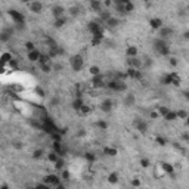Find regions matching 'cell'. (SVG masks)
<instances>
[{
    "label": "cell",
    "instance_id": "cell-51",
    "mask_svg": "<svg viewBox=\"0 0 189 189\" xmlns=\"http://www.w3.org/2000/svg\"><path fill=\"white\" fill-rule=\"evenodd\" d=\"M132 185H133V186H140L142 183H140L139 179H133V180H132Z\"/></svg>",
    "mask_w": 189,
    "mask_h": 189
},
{
    "label": "cell",
    "instance_id": "cell-55",
    "mask_svg": "<svg viewBox=\"0 0 189 189\" xmlns=\"http://www.w3.org/2000/svg\"><path fill=\"white\" fill-rule=\"evenodd\" d=\"M77 134H78V138H81V136H84V134H86V132H84V129H80V132L77 133Z\"/></svg>",
    "mask_w": 189,
    "mask_h": 189
},
{
    "label": "cell",
    "instance_id": "cell-37",
    "mask_svg": "<svg viewBox=\"0 0 189 189\" xmlns=\"http://www.w3.org/2000/svg\"><path fill=\"white\" fill-rule=\"evenodd\" d=\"M124 10H126V13H130L134 10V5H133V2H129V3H126L124 5Z\"/></svg>",
    "mask_w": 189,
    "mask_h": 189
},
{
    "label": "cell",
    "instance_id": "cell-59",
    "mask_svg": "<svg viewBox=\"0 0 189 189\" xmlns=\"http://www.w3.org/2000/svg\"><path fill=\"white\" fill-rule=\"evenodd\" d=\"M130 2H134V0H130Z\"/></svg>",
    "mask_w": 189,
    "mask_h": 189
},
{
    "label": "cell",
    "instance_id": "cell-24",
    "mask_svg": "<svg viewBox=\"0 0 189 189\" xmlns=\"http://www.w3.org/2000/svg\"><path fill=\"white\" fill-rule=\"evenodd\" d=\"M65 24H66V18L65 17H61V18H56V19H55L53 27H55V28H62Z\"/></svg>",
    "mask_w": 189,
    "mask_h": 189
},
{
    "label": "cell",
    "instance_id": "cell-43",
    "mask_svg": "<svg viewBox=\"0 0 189 189\" xmlns=\"http://www.w3.org/2000/svg\"><path fill=\"white\" fill-rule=\"evenodd\" d=\"M176 115H177V118H186V117H188V112L183 111V109H179V111H176Z\"/></svg>",
    "mask_w": 189,
    "mask_h": 189
},
{
    "label": "cell",
    "instance_id": "cell-1",
    "mask_svg": "<svg viewBox=\"0 0 189 189\" xmlns=\"http://www.w3.org/2000/svg\"><path fill=\"white\" fill-rule=\"evenodd\" d=\"M154 49L157 50V53L158 55H161V56H168L170 55V47H168V44L165 43L164 39H155L154 40Z\"/></svg>",
    "mask_w": 189,
    "mask_h": 189
},
{
    "label": "cell",
    "instance_id": "cell-48",
    "mask_svg": "<svg viewBox=\"0 0 189 189\" xmlns=\"http://www.w3.org/2000/svg\"><path fill=\"white\" fill-rule=\"evenodd\" d=\"M149 164H151V163H149V160H146V158H142V160H140V165H142V167L146 168V167H149Z\"/></svg>",
    "mask_w": 189,
    "mask_h": 189
},
{
    "label": "cell",
    "instance_id": "cell-31",
    "mask_svg": "<svg viewBox=\"0 0 189 189\" xmlns=\"http://www.w3.org/2000/svg\"><path fill=\"white\" fill-rule=\"evenodd\" d=\"M59 104H61V99H59V96H52L49 100V105L52 108H56L59 107Z\"/></svg>",
    "mask_w": 189,
    "mask_h": 189
},
{
    "label": "cell",
    "instance_id": "cell-56",
    "mask_svg": "<svg viewBox=\"0 0 189 189\" xmlns=\"http://www.w3.org/2000/svg\"><path fill=\"white\" fill-rule=\"evenodd\" d=\"M182 139H183V142H188V139H189L188 133H185V134H183V136H182Z\"/></svg>",
    "mask_w": 189,
    "mask_h": 189
},
{
    "label": "cell",
    "instance_id": "cell-41",
    "mask_svg": "<svg viewBox=\"0 0 189 189\" xmlns=\"http://www.w3.org/2000/svg\"><path fill=\"white\" fill-rule=\"evenodd\" d=\"M12 146L19 151V149L24 148V143H22V142H19V140H13V142H12Z\"/></svg>",
    "mask_w": 189,
    "mask_h": 189
},
{
    "label": "cell",
    "instance_id": "cell-5",
    "mask_svg": "<svg viewBox=\"0 0 189 189\" xmlns=\"http://www.w3.org/2000/svg\"><path fill=\"white\" fill-rule=\"evenodd\" d=\"M8 15L12 18L13 24H24V22H25L24 13H21V12H19V10H17V9H10V10L8 12Z\"/></svg>",
    "mask_w": 189,
    "mask_h": 189
},
{
    "label": "cell",
    "instance_id": "cell-18",
    "mask_svg": "<svg viewBox=\"0 0 189 189\" xmlns=\"http://www.w3.org/2000/svg\"><path fill=\"white\" fill-rule=\"evenodd\" d=\"M40 53L41 52L39 49H33L27 53V58H28V61H31V62H37L39 58H40Z\"/></svg>",
    "mask_w": 189,
    "mask_h": 189
},
{
    "label": "cell",
    "instance_id": "cell-47",
    "mask_svg": "<svg viewBox=\"0 0 189 189\" xmlns=\"http://www.w3.org/2000/svg\"><path fill=\"white\" fill-rule=\"evenodd\" d=\"M167 112H168V108H164V107H160V108H158V114H160V115H163V117H164Z\"/></svg>",
    "mask_w": 189,
    "mask_h": 189
},
{
    "label": "cell",
    "instance_id": "cell-15",
    "mask_svg": "<svg viewBox=\"0 0 189 189\" xmlns=\"http://www.w3.org/2000/svg\"><path fill=\"white\" fill-rule=\"evenodd\" d=\"M90 2V8L93 12L99 13L100 10H104V5H102V0H89Z\"/></svg>",
    "mask_w": 189,
    "mask_h": 189
},
{
    "label": "cell",
    "instance_id": "cell-32",
    "mask_svg": "<svg viewBox=\"0 0 189 189\" xmlns=\"http://www.w3.org/2000/svg\"><path fill=\"white\" fill-rule=\"evenodd\" d=\"M53 164H55V168H56V170H62V168H64V165H65V161H64V158H61V157H59V158H58Z\"/></svg>",
    "mask_w": 189,
    "mask_h": 189
},
{
    "label": "cell",
    "instance_id": "cell-12",
    "mask_svg": "<svg viewBox=\"0 0 189 189\" xmlns=\"http://www.w3.org/2000/svg\"><path fill=\"white\" fill-rule=\"evenodd\" d=\"M104 24L107 25V28H111V30H114V28H117V27L120 25V18L111 17V18H108V19L105 21V22H104Z\"/></svg>",
    "mask_w": 189,
    "mask_h": 189
},
{
    "label": "cell",
    "instance_id": "cell-57",
    "mask_svg": "<svg viewBox=\"0 0 189 189\" xmlns=\"http://www.w3.org/2000/svg\"><path fill=\"white\" fill-rule=\"evenodd\" d=\"M19 2H22V3H30L31 0H19Z\"/></svg>",
    "mask_w": 189,
    "mask_h": 189
},
{
    "label": "cell",
    "instance_id": "cell-44",
    "mask_svg": "<svg viewBox=\"0 0 189 189\" xmlns=\"http://www.w3.org/2000/svg\"><path fill=\"white\" fill-rule=\"evenodd\" d=\"M61 179H64V180H70V172L62 168V173H61Z\"/></svg>",
    "mask_w": 189,
    "mask_h": 189
},
{
    "label": "cell",
    "instance_id": "cell-50",
    "mask_svg": "<svg viewBox=\"0 0 189 189\" xmlns=\"http://www.w3.org/2000/svg\"><path fill=\"white\" fill-rule=\"evenodd\" d=\"M102 5H104V8H109L112 5V2L111 0H105V2H102Z\"/></svg>",
    "mask_w": 189,
    "mask_h": 189
},
{
    "label": "cell",
    "instance_id": "cell-14",
    "mask_svg": "<svg viewBox=\"0 0 189 189\" xmlns=\"http://www.w3.org/2000/svg\"><path fill=\"white\" fill-rule=\"evenodd\" d=\"M127 65H129V68H138L139 70L140 66H142V61L138 59V56L127 58Z\"/></svg>",
    "mask_w": 189,
    "mask_h": 189
},
{
    "label": "cell",
    "instance_id": "cell-11",
    "mask_svg": "<svg viewBox=\"0 0 189 189\" xmlns=\"http://www.w3.org/2000/svg\"><path fill=\"white\" fill-rule=\"evenodd\" d=\"M99 107H100V111H102V112H111L112 108H114V104H112L111 99H105V100H102V104H100Z\"/></svg>",
    "mask_w": 189,
    "mask_h": 189
},
{
    "label": "cell",
    "instance_id": "cell-35",
    "mask_svg": "<svg viewBox=\"0 0 189 189\" xmlns=\"http://www.w3.org/2000/svg\"><path fill=\"white\" fill-rule=\"evenodd\" d=\"M163 170H164L167 174H173V172H174V167H173L172 164H168V163H164V164H163Z\"/></svg>",
    "mask_w": 189,
    "mask_h": 189
},
{
    "label": "cell",
    "instance_id": "cell-6",
    "mask_svg": "<svg viewBox=\"0 0 189 189\" xmlns=\"http://www.w3.org/2000/svg\"><path fill=\"white\" fill-rule=\"evenodd\" d=\"M105 77L102 74H98V75H92V86L95 87V89H102V87H105Z\"/></svg>",
    "mask_w": 189,
    "mask_h": 189
},
{
    "label": "cell",
    "instance_id": "cell-42",
    "mask_svg": "<svg viewBox=\"0 0 189 189\" xmlns=\"http://www.w3.org/2000/svg\"><path fill=\"white\" fill-rule=\"evenodd\" d=\"M90 74H92V75H98V74H100V68H99V66H96V65L90 66Z\"/></svg>",
    "mask_w": 189,
    "mask_h": 189
},
{
    "label": "cell",
    "instance_id": "cell-8",
    "mask_svg": "<svg viewBox=\"0 0 189 189\" xmlns=\"http://www.w3.org/2000/svg\"><path fill=\"white\" fill-rule=\"evenodd\" d=\"M28 5H30V10H31L33 13H41V10H43V3H41L40 0H31Z\"/></svg>",
    "mask_w": 189,
    "mask_h": 189
},
{
    "label": "cell",
    "instance_id": "cell-13",
    "mask_svg": "<svg viewBox=\"0 0 189 189\" xmlns=\"http://www.w3.org/2000/svg\"><path fill=\"white\" fill-rule=\"evenodd\" d=\"M89 31L93 34H104V30H102V27L99 22H89Z\"/></svg>",
    "mask_w": 189,
    "mask_h": 189
},
{
    "label": "cell",
    "instance_id": "cell-38",
    "mask_svg": "<svg viewBox=\"0 0 189 189\" xmlns=\"http://www.w3.org/2000/svg\"><path fill=\"white\" fill-rule=\"evenodd\" d=\"M43 154H44V151H43V149H36V151H34L33 152V158L34 160H39V158H41V157H43Z\"/></svg>",
    "mask_w": 189,
    "mask_h": 189
},
{
    "label": "cell",
    "instance_id": "cell-52",
    "mask_svg": "<svg viewBox=\"0 0 189 189\" xmlns=\"http://www.w3.org/2000/svg\"><path fill=\"white\" fill-rule=\"evenodd\" d=\"M170 64H172L173 66L177 65V61H176V58H170Z\"/></svg>",
    "mask_w": 189,
    "mask_h": 189
},
{
    "label": "cell",
    "instance_id": "cell-7",
    "mask_svg": "<svg viewBox=\"0 0 189 189\" xmlns=\"http://www.w3.org/2000/svg\"><path fill=\"white\" fill-rule=\"evenodd\" d=\"M50 12H52V17L55 18V19L61 17H65V8L61 6V5H55L53 8L50 9Z\"/></svg>",
    "mask_w": 189,
    "mask_h": 189
},
{
    "label": "cell",
    "instance_id": "cell-29",
    "mask_svg": "<svg viewBox=\"0 0 189 189\" xmlns=\"http://www.w3.org/2000/svg\"><path fill=\"white\" fill-rule=\"evenodd\" d=\"M10 39H12V36H10V34H8L6 31H3V30L0 31V41H2V43H9V41H10Z\"/></svg>",
    "mask_w": 189,
    "mask_h": 189
},
{
    "label": "cell",
    "instance_id": "cell-36",
    "mask_svg": "<svg viewBox=\"0 0 189 189\" xmlns=\"http://www.w3.org/2000/svg\"><path fill=\"white\" fill-rule=\"evenodd\" d=\"M59 154H56V152H55V151H52V152H50V154H47V160H49L50 163H55V161H56L58 158H59Z\"/></svg>",
    "mask_w": 189,
    "mask_h": 189
},
{
    "label": "cell",
    "instance_id": "cell-9",
    "mask_svg": "<svg viewBox=\"0 0 189 189\" xmlns=\"http://www.w3.org/2000/svg\"><path fill=\"white\" fill-rule=\"evenodd\" d=\"M134 127H136V130L140 133H146L148 132V123L145 121V120H142V118H138V120H134Z\"/></svg>",
    "mask_w": 189,
    "mask_h": 189
},
{
    "label": "cell",
    "instance_id": "cell-26",
    "mask_svg": "<svg viewBox=\"0 0 189 189\" xmlns=\"http://www.w3.org/2000/svg\"><path fill=\"white\" fill-rule=\"evenodd\" d=\"M50 61H52V59H50V56L47 53H40V58H39L37 62H39L40 65H43V64H49Z\"/></svg>",
    "mask_w": 189,
    "mask_h": 189
},
{
    "label": "cell",
    "instance_id": "cell-28",
    "mask_svg": "<svg viewBox=\"0 0 189 189\" xmlns=\"http://www.w3.org/2000/svg\"><path fill=\"white\" fill-rule=\"evenodd\" d=\"M118 173L114 172V173H109V176H108V182L111 183V185H115V183H118Z\"/></svg>",
    "mask_w": 189,
    "mask_h": 189
},
{
    "label": "cell",
    "instance_id": "cell-45",
    "mask_svg": "<svg viewBox=\"0 0 189 189\" xmlns=\"http://www.w3.org/2000/svg\"><path fill=\"white\" fill-rule=\"evenodd\" d=\"M78 112H81L83 115H87L89 112H90V108L87 107V105H83V107L80 108V111H78Z\"/></svg>",
    "mask_w": 189,
    "mask_h": 189
},
{
    "label": "cell",
    "instance_id": "cell-10",
    "mask_svg": "<svg viewBox=\"0 0 189 189\" xmlns=\"http://www.w3.org/2000/svg\"><path fill=\"white\" fill-rule=\"evenodd\" d=\"M173 34V30L170 28V27H167V25H163L161 28H158V37L160 39H168L170 36Z\"/></svg>",
    "mask_w": 189,
    "mask_h": 189
},
{
    "label": "cell",
    "instance_id": "cell-20",
    "mask_svg": "<svg viewBox=\"0 0 189 189\" xmlns=\"http://www.w3.org/2000/svg\"><path fill=\"white\" fill-rule=\"evenodd\" d=\"M10 59H12V53H9V52H3V53L0 55V65L5 66L6 64L10 62Z\"/></svg>",
    "mask_w": 189,
    "mask_h": 189
},
{
    "label": "cell",
    "instance_id": "cell-2",
    "mask_svg": "<svg viewBox=\"0 0 189 189\" xmlns=\"http://www.w3.org/2000/svg\"><path fill=\"white\" fill-rule=\"evenodd\" d=\"M105 86H107L109 90L118 92V93H123V92L127 90V84H126L121 78H114V80H109Z\"/></svg>",
    "mask_w": 189,
    "mask_h": 189
},
{
    "label": "cell",
    "instance_id": "cell-25",
    "mask_svg": "<svg viewBox=\"0 0 189 189\" xmlns=\"http://www.w3.org/2000/svg\"><path fill=\"white\" fill-rule=\"evenodd\" d=\"M98 15H99V19H100V22H105V21H107L108 18H111V17H112L109 10H100V12L98 13Z\"/></svg>",
    "mask_w": 189,
    "mask_h": 189
},
{
    "label": "cell",
    "instance_id": "cell-23",
    "mask_svg": "<svg viewBox=\"0 0 189 189\" xmlns=\"http://www.w3.org/2000/svg\"><path fill=\"white\" fill-rule=\"evenodd\" d=\"M126 55H127V58L138 56V47H136V46H129V47L126 49Z\"/></svg>",
    "mask_w": 189,
    "mask_h": 189
},
{
    "label": "cell",
    "instance_id": "cell-4",
    "mask_svg": "<svg viewBox=\"0 0 189 189\" xmlns=\"http://www.w3.org/2000/svg\"><path fill=\"white\" fill-rule=\"evenodd\" d=\"M43 180H44L46 185H49V186H58V188L64 186V185L61 183V176H58V174H47Z\"/></svg>",
    "mask_w": 189,
    "mask_h": 189
},
{
    "label": "cell",
    "instance_id": "cell-40",
    "mask_svg": "<svg viewBox=\"0 0 189 189\" xmlns=\"http://www.w3.org/2000/svg\"><path fill=\"white\" fill-rule=\"evenodd\" d=\"M84 158H86L89 163H95V160H96L95 154H92V152H86V154H84Z\"/></svg>",
    "mask_w": 189,
    "mask_h": 189
},
{
    "label": "cell",
    "instance_id": "cell-17",
    "mask_svg": "<svg viewBox=\"0 0 189 189\" xmlns=\"http://www.w3.org/2000/svg\"><path fill=\"white\" fill-rule=\"evenodd\" d=\"M134 104H136V96H134V93H127V95L124 96V105H126V107H134Z\"/></svg>",
    "mask_w": 189,
    "mask_h": 189
},
{
    "label": "cell",
    "instance_id": "cell-49",
    "mask_svg": "<svg viewBox=\"0 0 189 189\" xmlns=\"http://www.w3.org/2000/svg\"><path fill=\"white\" fill-rule=\"evenodd\" d=\"M62 68L64 66L61 65V64H55V65H52V71H62Z\"/></svg>",
    "mask_w": 189,
    "mask_h": 189
},
{
    "label": "cell",
    "instance_id": "cell-58",
    "mask_svg": "<svg viewBox=\"0 0 189 189\" xmlns=\"http://www.w3.org/2000/svg\"><path fill=\"white\" fill-rule=\"evenodd\" d=\"M2 15H3V13H2V10H0V18H2Z\"/></svg>",
    "mask_w": 189,
    "mask_h": 189
},
{
    "label": "cell",
    "instance_id": "cell-22",
    "mask_svg": "<svg viewBox=\"0 0 189 189\" xmlns=\"http://www.w3.org/2000/svg\"><path fill=\"white\" fill-rule=\"evenodd\" d=\"M68 13H70V17H73V18L78 17L81 13V8L80 6H71V8L68 9Z\"/></svg>",
    "mask_w": 189,
    "mask_h": 189
},
{
    "label": "cell",
    "instance_id": "cell-33",
    "mask_svg": "<svg viewBox=\"0 0 189 189\" xmlns=\"http://www.w3.org/2000/svg\"><path fill=\"white\" fill-rule=\"evenodd\" d=\"M41 68V73H44V74H49V73H52V64H43V65H40Z\"/></svg>",
    "mask_w": 189,
    "mask_h": 189
},
{
    "label": "cell",
    "instance_id": "cell-30",
    "mask_svg": "<svg viewBox=\"0 0 189 189\" xmlns=\"http://www.w3.org/2000/svg\"><path fill=\"white\" fill-rule=\"evenodd\" d=\"M164 118L167 121H174V120H177V115H176V111H170L168 109V112L164 115Z\"/></svg>",
    "mask_w": 189,
    "mask_h": 189
},
{
    "label": "cell",
    "instance_id": "cell-53",
    "mask_svg": "<svg viewBox=\"0 0 189 189\" xmlns=\"http://www.w3.org/2000/svg\"><path fill=\"white\" fill-rule=\"evenodd\" d=\"M130 0H115V3H120V5H126V3H129Z\"/></svg>",
    "mask_w": 189,
    "mask_h": 189
},
{
    "label": "cell",
    "instance_id": "cell-46",
    "mask_svg": "<svg viewBox=\"0 0 189 189\" xmlns=\"http://www.w3.org/2000/svg\"><path fill=\"white\" fill-rule=\"evenodd\" d=\"M25 49H27V52H30V50L36 49V44L31 43V41H27V43H25Z\"/></svg>",
    "mask_w": 189,
    "mask_h": 189
},
{
    "label": "cell",
    "instance_id": "cell-34",
    "mask_svg": "<svg viewBox=\"0 0 189 189\" xmlns=\"http://www.w3.org/2000/svg\"><path fill=\"white\" fill-rule=\"evenodd\" d=\"M104 152L107 154V155H109V157H115L117 154H118V151L115 148H109V146H107V148L104 149Z\"/></svg>",
    "mask_w": 189,
    "mask_h": 189
},
{
    "label": "cell",
    "instance_id": "cell-39",
    "mask_svg": "<svg viewBox=\"0 0 189 189\" xmlns=\"http://www.w3.org/2000/svg\"><path fill=\"white\" fill-rule=\"evenodd\" d=\"M155 140H157V143H158L160 146H165V145H167V139L163 138V136H157Z\"/></svg>",
    "mask_w": 189,
    "mask_h": 189
},
{
    "label": "cell",
    "instance_id": "cell-19",
    "mask_svg": "<svg viewBox=\"0 0 189 189\" xmlns=\"http://www.w3.org/2000/svg\"><path fill=\"white\" fill-rule=\"evenodd\" d=\"M163 19L161 18H152L151 21H149V27L152 28V30H158V28H161L163 27Z\"/></svg>",
    "mask_w": 189,
    "mask_h": 189
},
{
    "label": "cell",
    "instance_id": "cell-21",
    "mask_svg": "<svg viewBox=\"0 0 189 189\" xmlns=\"http://www.w3.org/2000/svg\"><path fill=\"white\" fill-rule=\"evenodd\" d=\"M84 105V102H83V99L78 96V98H75L73 102H71V108L74 109V111H80V108Z\"/></svg>",
    "mask_w": 189,
    "mask_h": 189
},
{
    "label": "cell",
    "instance_id": "cell-3",
    "mask_svg": "<svg viewBox=\"0 0 189 189\" xmlns=\"http://www.w3.org/2000/svg\"><path fill=\"white\" fill-rule=\"evenodd\" d=\"M70 65H71L74 73H80L83 70V66H84V58H83L81 55H74V56H71Z\"/></svg>",
    "mask_w": 189,
    "mask_h": 189
},
{
    "label": "cell",
    "instance_id": "cell-27",
    "mask_svg": "<svg viewBox=\"0 0 189 189\" xmlns=\"http://www.w3.org/2000/svg\"><path fill=\"white\" fill-rule=\"evenodd\" d=\"M95 126H96V129H99V130H107L108 121L107 120H98V121L95 123Z\"/></svg>",
    "mask_w": 189,
    "mask_h": 189
},
{
    "label": "cell",
    "instance_id": "cell-54",
    "mask_svg": "<svg viewBox=\"0 0 189 189\" xmlns=\"http://www.w3.org/2000/svg\"><path fill=\"white\" fill-rule=\"evenodd\" d=\"M157 117H160V114H158L157 111H152V112H151V118H157Z\"/></svg>",
    "mask_w": 189,
    "mask_h": 189
},
{
    "label": "cell",
    "instance_id": "cell-16",
    "mask_svg": "<svg viewBox=\"0 0 189 189\" xmlns=\"http://www.w3.org/2000/svg\"><path fill=\"white\" fill-rule=\"evenodd\" d=\"M127 75L130 78H134V80H142V71H139L138 68H129L127 70Z\"/></svg>",
    "mask_w": 189,
    "mask_h": 189
}]
</instances>
